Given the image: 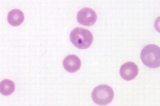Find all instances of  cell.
<instances>
[{
  "label": "cell",
  "mask_w": 160,
  "mask_h": 106,
  "mask_svg": "<svg viewBox=\"0 0 160 106\" xmlns=\"http://www.w3.org/2000/svg\"><path fill=\"white\" fill-rule=\"evenodd\" d=\"M71 42L80 49H87L91 46L93 35L91 31L85 28L77 27L72 30L69 35Z\"/></svg>",
  "instance_id": "1"
},
{
  "label": "cell",
  "mask_w": 160,
  "mask_h": 106,
  "mask_svg": "<svg viewBox=\"0 0 160 106\" xmlns=\"http://www.w3.org/2000/svg\"><path fill=\"white\" fill-rule=\"evenodd\" d=\"M141 58L143 64L148 67L155 68L160 67V47L155 44L145 46L141 51Z\"/></svg>",
  "instance_id": "2"
},
{
  "label": "cell",
  "mask_w": 160,
  "mask_h": 106,
  "mask_svg": "<svg viewBox=\"0 0 160 106\" xmlns=\"http://www.w3.org/2000/svg\"><path fill=\"white\" fill-rule=\"evenodd\" d=\"M93 101L99 106H106L113 100L114 91L111 87L106 84L97 86L92 94Z\"/></svg>",
  "instance_id": "3"
},
{
  "label": "cell",
  "mask_w": 160,
  "mask_h": 106,
  "mask_svg": "<svg viewBox=\"0 0 160 106\" xmlns=\"http://www.w3.org/2000/svg\"><path fill=\"white\" fill-rule=\"evenodd\" d=\"M97 14L90 8H84L78 11L77 20L78 22L83 25L90 27L94 25L97 21Z\"/></svg>",
  "instance_id": "4"
},
{
  "label": "cell",
  "mask_w": 160,
  "mask_h": 106,
  "mask_svg": "<svg viewBox=\"0 0 160 106\" xmlns=\"http://www.w3.org/2000/svg\"><path fill=\"white\" fill-rule=\"evenodd\" d=\"M119 72L122 78L126 81H131L137 76L139 69L135 63L129 62H125L120 67Z\"/></svg>",
  "instance_id": "5"
},
{
  "label": "cell",
  "mask_w": 160,
  "mask_h": 106,
  "mask_svg": "<svg viewBox=\"0 0 160 106\" xmlns=\"http://www.w3.org/2000/svg\"><path fill=\"white\" fill-rule=\"evenodd\" d=\"M81 66L80 58L75 55H69L63 60V68L69 73H75L80 70Z\"/></svg>",
  "instance_id": "6"
},
{
  "label": "cell",
  "mask_w": 160,
  "mask_h": 106,
  "mask_svg": "<svg viewBox=\"0 0 160 106\" xmlns=\"http://www.w3.org/2000/svg\"><path fill=\"white\" fill-rule=\"evenodd\" d=\"M24 20V16L23 12L18 9H14L10 11L8 16L7 21L10 25L14 27L21 25Z\"/></svg>",
  "instance_id": "7"
},
{
  "label": "cell",
  "mask_w": 160,
  "mask_h": 106,
  "mask_svg": "<svg viewBox=\"0 0 160 106\" xmlns=\"http://www.w3.org/2000/svg\"><path fill=\"white\" fill-rule=\"evenodd\" d=\"M15 91V84L8 79H5L1 82L0 91L3 95L8 96L11 95Z\"/></svg>",
  "instance_id": "8"
}]
</instances>
